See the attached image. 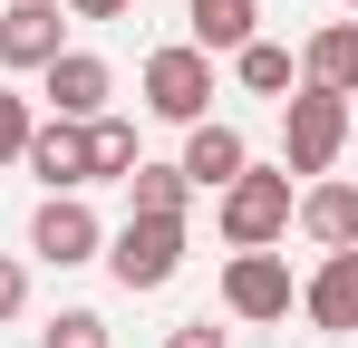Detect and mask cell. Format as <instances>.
I'll return each instance as SVG.
<instances>
[{
	"label": "cell",
	"instance_id": "1",
	"mask_svg": "<svg viewBox=\"0 0 358 348\" xmlns=\"http://www.w3.org/2000/svg\"><path fill=\"white\" fill-rule=\"evenodd\" d=\"M339 145H349V97H329V87L281 97V165L291 174H329Z\"/></svg>",
	"mask_w": 358,
	"mask_h": 348
},
{
	"label": "cell",
	"instance_id": "2",
	"mask_svg": "<svg viewBox=\"0 0 358 348\" xmlns=\"http://www.w3.org/2000/svg\"><path fill=\"white\" fill-rule=\"evenodd\" d=\"M281 232H291V165L281 174L242 165L233 184H223V242H233V252H262V242H281Z\"/></svg>",
	"mask_w": 358,
	"mask_h": 348
},
{
	"label": "cell",
	"instance_id": "3",
	"mask_svg": "<svg viewBox=\"0 0 358 348\" xmlns=\"http://www.w3.org/2000/svg\"><path fill=\"white\" fill-rule=\"evenodd\" d=\"M107 271H117V290H165L184 271V223L126 213V232H107Z\"/></svg>",
	"mask_w": 358,
	"mask_h": 348
},
{
	"label": "cell",
	"instance_id": "4",
	"mask_svg": "<svg viewBox=\"0 0 358 348\" xmlns=\"http://www.w3.org/2000/svg\"><path fill=\"white\" fill-rule=\"evenodd\" d=\"M203 97H213V58L203 49H155L145 58V107L165 126H203Z\"/></svg>",
	"mask_w": 358,
	"mask_h": 348
},
{
	"label": "cell",
	"instance_id": "5",
	"mask_svg": "<svg viewBox=\"0 0 358 348\" xmlns=\"http://www.w3.org/2000/svg\"><path fill=\"white\" fill-rule=\"evenodd\" d=\"M291 261H281V252H233V261H223V310H233V319H291Z\"/></svg>",
	"mask_w": 358,
	"mask_h": 348
},
{
	"label": "cell",
	"instance_id": "6",
	"mask_svg": "<svg viewBox=\"0 0 358 348\" xmlns=\"http://www.w3.org/2000/svg\"><path fill=\"white\" fill-rule=\"evenodd\" d=\"M29 252H39V261H59V271H78V261H97V252H107V223H97L78 194H49V203H39V223H29Z\"/></svg>",
	"mask_w": 358,
	"mask_h": 348
},
{
	"label": "cell",
	"instance_id": "7",
	"mask_svg": "<svg viewBox=\"0 0 358 348\" xmlns=\"http://www.w3.org/2000/svg\"><path fill=\"white\" fill-rule=\"evenodd\" d=\"M39 78H49V107H59L68 126H87V116L107 107V87H117V78H107V58H97V49H59L49 68H39Z\"/></svg>",
	"mask_w": 358,
	"mask_h": 348
},
{
	"label": "cell",
	"instance_id": "8",
	"mask_svg": "<svg viewBox=\"0 0 358 348\" xmlns=\"http://www.w3.org/2000/svg\"><path fill=\"white\" fill-rule=\"evenodd\" d=\"M59 29L68 20L49 10V0H10V10H0V68H49V58L68 49Z\"/></svg>",
	"mask_w": 358,
	"mask_h": 348
},
{
	"label": "cell",
	"instance_id": "9",
	"mask_svg": "<svg viewBox=\"0 0 358 348\" xmlns=\"http://www.w3.org/2000/svg\"><path fill=\"white\" fill-rule=\"evenodd\" d=\"M20 165L39 174L49 194H78V184H87V126H68V116L29 126V155H20Z\"/></svg>",
	"mask_w": 358,
	"mask_h": 348
},
{
	"label": "cell",
	"instance_id": "10",
	"mask_svg": "<svg viewBox=\"0 0 358 348\" xmlns=\"http://www.w3.org/2000/svg\"><path fill=\"white\" fill-rule=\"evenodd\" d=\"M300 310H310L329 339H339V329H358V242H349V252H329V261L300 281Z\"/></svg>",
	"mask_w": 358,
	"mask_h": 348
},
{
	"label": "cell",
	"instance_id": "11",
	"mask_svg": "<svg viewBox=\"0 0 358 348\" xmlns=\"http://www.w3.org/2000/svg\"><path fill=\"white\" fill-rule=\"evenodd\" d=\"M291 213H300V232H310L320 252H349V242H358V184H339V174H320V184L300 194Z\"/></svg>",
	"mask_w": 358,
	"mask_h": 348
},
{
	"label": "cell",
	"instance_id": "12",
	"mask_svg": "<svg viewBox=\"0 0 358 348\" xmlns=\"http://www.w3.org/2000/svg\"><path fill=\"white\" fill-rule=\"evenodd\" d=\"M300 87L358 97V20H329V29H310V49H300Z\"/></svg>",
	"mask_w": 358,
	"mask_h": 348
},
{
	"label": "cell",
	"instance_id": "13",
	"mask_svg": "<svg viewBox=\"0 0 358 348\" xmlns=\"http://www.w3.org/2000/svg\"><path fill=\"white\" fill-rule=\"evenodd\" d=\"M242 165H252V155H242V136H233V126H213V116H203V126L184 136V184H203V194H223V184H233Z\"/></svg>",
	"mask_w": 358,
	"mask_h": 348
},
{
	"label": "cell",
	"instance_id": "14",
	"mask_svg": "<svg viewBox=\"0 0 358 348\" xmlns=\"http://www.w3.org/2000/svg\"><path fill=\"white\" fill-rule=\"evenodd\" d=\"M184 20H194V49H252V29H262V0H184Z\"/></svg>",
	"mask_w": 358,
	"mask_h": 348
},
{
	"label": "cell",
	"instance_id": "15",
	"mask_svg": "<svg viewBox=\"0 0 358 348\" xmlns=\"http://www.w3.org/2000/svg\"><path fill=\"white\" fill-rule=\"evenodd\" d=\"M136 165H145L136 155V126L126 116H87V184H126Z\"/></svg>",
	"mask_w": 358,
	"mask_h": 348
},
{
	"label": "cell",
	"instance_id": "16",
	"mask_svg": "<svg viewBox=\"0 0 358 348\" xmlns=\"http://www.w3.org/2000/svg\"><path fill=\"white\" fill-rule=\"evenodd\" d=\"M184 194H194V184H184V165H136V174H126V203H136V213L184 223Z\"/></svg>",
	"mask_w": 358,
	"mask_h": 348
},
{
	"label": "cell",
	"instance_id": "17",
	"mask_svg": "<svg viewBox=\"0 0 358 348\" xmlns=\"http://www.w3.org/2000/svg\"><path fill=\"white\" fill-rule=\"evenodd\" d=\"M233 68H242V87H252V97H291V49H271V39H252V49H233Z\"/></svg>",
	"mask_w": 358,
	"mask_h": 348
},
{
	"label": "cell",
	"instance_id": "18",
	"mask_svg": "<svg viewBox=\"0 0 358 348\" xmlns=\"http://www.w3.org/2000/svg\"><path fill=\"white\" fill-rule=\"evenodd\" d=\"M39 348H117V339H107V319H97V310H59Z\"/></svg>",
	"mask_w": 358,
	"mask_h": 348
},
{
	"label": "cell",
	"instance_id": "19",
	"mask_svg": "<svg viewBox=\"0 0 358 348\" xmlns=\"http://www.w3.org/2000/svg\"><path fill=\"white\" fill-rule=\"evenodd\" d=\"M20 155H29V97L0 87V165H20Z\"/></svg>",
	"mask_w": 358,
	"mask_h": 348
},
{
	"label": "cell",
	"instance_id": "20",
	"mask_svg": "<svg viewBox=\"0 0 358 348\" xmlns=\"http://www.w3.org/2000/svg\"><path fill=\"white\" fill-rule=\"evenodd\" d=\"M20 300H29V271H20V261H0V319H20Z\"/></svg>",
	"mask_w": 358,
	"mask_h": 348
},
{
	"label": "cell",
	"instance_id": "21",
	"mask_svg": "<svg viewBox=\"0 0 358 348\" xmlns=\"http://www.w3.org/2000/svg\"><path fill=\"white\" fill-rule=\"evenodd\" d=\"M165 348H223V329H213V319H184V329H175Z\"/></svg>",
	"mask_w": 358,
	"mask_h": 348
},
{
	"label": "cell",
	"instance_id": "22",
	"mask_svg": "<svg viewBox=\"0 0 358 348\" xmlns=\"http://www.w3.org/2000/svg\"><path fill=\"white\" fill-rule=\"evenodd\" d=\"M68 10H78V20H126L136 0H68Z\"/></svg>",
	"mask_w": 358,
	"mask_h": 348
},
{
	"label": "cell",
	"instance_id": "23",
	"mask_svg": "<svg viewBox=\"0 0 358 348\" xmlns=\"http://www.w3.org/2000/svg\"><path fill=\"white\" fill-rule=\"evenodd\" d=\"M339 10H358V0H339Z\"/></svg>",
	"mask_w": 358,
	"mask_h": 348
}]
</instances>
